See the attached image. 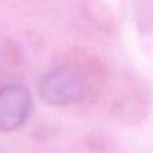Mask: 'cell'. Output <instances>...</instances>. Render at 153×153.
<instances>
[{
    "label": "cell",
    "instance_id": "6da1fadb",
    "mask_svg": "<svg viewBox=\"0 0 153 153\" xmlns=\"http://www.w3.org/2000/svg\"><path fill=\"white\" fill-rule=\"evenodd\" d=\"M86 76L80 68L65 65L42 75L38 84L39 96L50 105L66 107L78 102L86 93Z\"/></svg>",
    "mask_w": 153,
    "mask_h": 153
},
{
    "label": "cell",
    "instance_id": "7a4b0ae2",
    "mask_svg": "<svg viewBox=\"0 0 153 153\" xmlns=\"http://www.w3.org/2000/svg\"><path fill=\"white\" fill-rule=\"evenodd\" d=\"M33 110L30 90L24 84H8L0 89V131L20 129Z\"/></svg>",
    "mask_w": 153,
    "mask_h": 153
}]
</instances>
